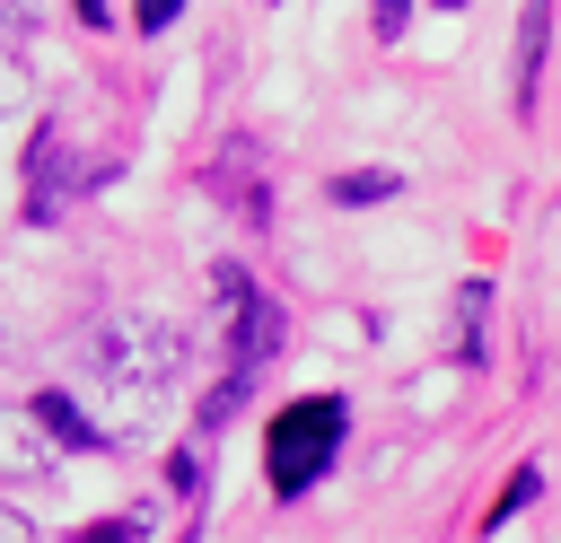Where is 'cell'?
Instances as JSON below:
<instances>
[{
    "instance_id": "5",
    "label": "cell",
    "mask_w": 561,
    "mask_h": 543,
    "mask_svg": "<svg viewBox=\"0 0 561 543\" xmlns=\"http://www.w3.org/2000/svg\"><path fill=\"white\" fill-rule=\"evenodd\" d=\"M35 412H44V429H53L61 447H96V420L79 412V394H35Z\"/></svg>"
},
{
    "instance_id": "1",
    "label": "cell",
    "mask_w": 561,
    "mask_h": 543,
    "mask_svg": "<svg viewBox=\"0 0 561 543\" xmlns=\"http://www.w3.org/2000/svg\"><path fill=\"white\" fill-rule=\"evenodd\" d=\"M175 368H184V342L158 324V315H105L88 342H79V377H88V420L105 447H149L158 420H167V394H175Z\"/></svg>"
},
{
    "instance_id": "12",
    "label": "cell",
    "mask_w": 561,
    "mask_h": 543,
    "mask_svg": "<svg viewBox=\"0 0 561 543\" xmlns=\"http://www.w3.org/2000/svg\"><path fill=\"white\" fill-rule=\"evenodd\" d=\"M18 18H26V0H0V26H18Z\"/></svg>"
},
{
    "instance_id": "2",
    "label": "cell",
    "mask_w": 561,
    "mask_h": 543,
    "mask_svg": "<svg viewBox=\"0 0 561 543\" xmlns=\"http://www.w3.org/2000/svg\"><path fill=\"white\" fill-rule=\"evenodd\" d=\"M333 447H342V403H333V394L289 403V412L272 420V438H263V473H272V490L298 499L316 473H333Z\"/></svg>"
},
{
    "instance_id": "10",
    "label": "cell",
    "mask_w": 561,
    "mask_h": 543,
    "mask_svg": "<svg viewBox=\"0 0 561 543\" xmlns=\"http://www.w3.org/2000/svg\"><path fill=\"white\" fill-rule=\"evenodd\" d=\"M26 96V70H18V53H0V105H18Z\"/></svg>"
},
{
    "instance_id": "13",
    "label": "cell",
    "mask_w": 561,
    "mask_h": 543,
    "mask_svg": "<svg viewBox=\"0 0 561 543\" xmlns=\"http://www.w3.org/2000/svg\"><path fill=\"white\" fill-rule=\"evenodd\" d=\"M70 9H79V18H105V0H70Z\"/></svg>"
},
{
    "instance_id": "7",
    "label": "cell",
    "mask_w": 561,
    "mask_h": 543,
    "mask_svg": "<svg viewBox=\"0 0 561 543\" xmlns=\"http://www.w3.org/2000/svg\"><path fill=\"white\" fill-rule=\"evenodd\" d=\"M526 499H535V473H517V482H508V490H500V508H491V525H500V517H508V508H526Z\"/></svg>"
},
{
    "instance_id": "4",
    "label": "cell",
    "mask_w": 561,
    "mask_h": 543,
    "mask_svg": "<svg viewBox=\"0 0 561 543\" xmlns=\"http://www.w3.org/2000/svg\"><path fill=\"white\" fill-rule=\"evenodd\" d=\"M543 35H552V0H526V26H517V114L535 105V70H543Z\"/></svg>"
},
{
    "instance_id": "8",
    "label": "cell",
    "mask_w": 561,
    "mask_h": 543,
    "mask_svg": "<svg viewBox=\"0 0 561 543\" xmlns=\"http://www.w3.org/2000/svg\"><path fill=\"white\" fill-rule=\"evenodd\" d=\"M175 9H184V0H140V9H131V18H140V35H158V26H167V18H175Z\"/></svg>"
},
{
    "instance_id": "11",
    "label": "cell",
    "mask_w": 561,
    "mask_h": 543,
    "mask_svg": "<svg viewBox=\"0 0 561 543\" xmlns=\"http://www.w3.org/2000/svg\"><path fill=\"white\" fill-rule=\"evenodd\" d=\"M0 543H35V525H26L18 508H0Z\"/></svg>"
},
{
    "instance_id": "6",
    "label": "cell",
    "mask_w": 561,
    "mask_h": 543,
    "mask_svg": "<svg viewBox=\"0 0 561 543\" xmlns=\"http://www.w3.org/2000/svg\"><path fill=\"white\" fill-rule=\"evenodd\" d=\"M394 193V175H342L333 184V201H386Z\"/></svg>"
},
{
    "instance_id": "9",
    "label": "cell",
    "mask_w": 561,
    "mask_h": 543,
    "mask_svg": "<svg viewBox=\"0 0 561 543\" xmlns=\"http://www.w3.org/2000/svg\"><path fill=\"white\" fill-rule=\"evenodd\" d=\"M79 543H140V525H131V517H114V525H88Z\"/></svg>"
},
{
    "instance_id": "3",
    "label": "cell",
    "mask_w": 561,
    "mask_h": 543,
    "mask_svg": "<svg viewBox=\"0 0 561 543\" xmlns=\"http://www.w3.org/2000/svg\"><path fill=\"white\" fill-rule=\"evenodd\" d=\"M61 482V438L44 429V412L0 403V490H53Z\"/></svg>"
}]
</instances>
